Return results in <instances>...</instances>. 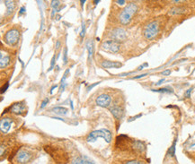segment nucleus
Returning a JSON list of instances; mask_svg holds the SVG:
<instances>
[{"mask_svg":"<svg viewBox=\"0 0 195 164\" xmlns=\"http://www.w3.org/2000/svg\"><path fill=\"white\" fill-rule=\"evenodd\" d=\"M137 11H138V6L135 3L128 4L120 13V16H119L120 23L122 25H128L131 23L132 16L137 13Z\"/></svg>","mask_w":195,"mask_h":164,"instance_id":"nucleus-1","label":"nucleus"},{"mask_svg":"<svg viewBox=\"0 0 195 164\" xmlns=\"http://www.w3.org/2000/svg\"><path fill=\"white\" fill-rule=\"evenodd\" d=\"M160 31V24L158 21H152L149 23L144 28V37L147 40H153L155 39Z\"/></svg>","mask_w":195,"mask_h":164,"instance_id":"nucleus-2","label":"nucleus"},{"mask_svg":"<svg viewBox=\"0 0 195 164\" xmlns=\"http://www.w3.org/2000/svg\"><path fill=\"white\" fill-rule=\"evenodd\" d=\"M98 137H102L104 138L107 143H111V133L108 129L105 128H102L99 130H94L93 132H91L87 137H86V142L88 143H93L94 142Z\"/></svg>","mask_w":195,"mask_h":164,"instance_id":"nucleus-3","label":"nucleus"},{"mask_svg":"<svg viewBox=\"0 0 195 164\" xmlns=\"http://www.w3.org/2000/svg\"><path fill=\"white\" fill-rule=\"evenodd\" d=\"M19 38H20V32L16 29H12V30H9L5 34L4 40L7 45L13 47L18 43Z\"/></svg>","mask_w":195,"mask_h":164,"instance_id":"nucleus-4","label":"nucleus"},{"mask_svg":"<svg viewBox=\"0 0 195 164\" xmlns=\"http://www.w3.org/2000/svg\"><path fill=\"white\" fill-rule=\"evenodd\" d=\"M102 50L111 53H118L120 50V43L115 40H106L101 45Z\"/></svg>","mask_w":195,"mask_h":164,"instance_id":"nucleus-5","label":"nucleus"},{"mask_svg":"<svg viewBox=\"0 0 195 164\" xmlns=\"http://www.w3.org/2000/svg\"><path fill=\"white\" fill-rule=\"evenodd\" d=\"M110 37L115 41H123L126 40L127 38V33H126V31L121 29V28H115L113 29L111 33H110Z\"/></svg>","mask_w":195,"mask_h":164,"instance_id":"nucleus-6","label":"nucleus"},{"mask_svg":"<svg viewBox=\"0 0 195 164\" xmlns=\"http://www.w3.org/2000/svg\"><path fill=\"white\" fill-rule=\"evenodd\" d=\"M111 99L110 95L105 94V93L99 95L95 100V103L102 108H107L111 104Z\"/></svg>","mask_w":195,"mask_h":164,"instance_id":"nucleus-7","label":"nucleus"},{"mask_svg":"<svg viewBox=\"0 0 195 164\" xmlns=\"http://www.w3.org/2000/svg\"><path fill=\"white\" fill-rule=\"evenodd\" d=\"M10 112L16 114V115H22L24 112L26 111V108H25V104L24 102H15L14 103L10 108Z\"/></svg>","mask_w":195,"mask_h":164,"instance_id":"nucleus-8","label":"nucleus"},{"mask_svg":"<svg viewBox=\"0 0 195 164\" xmlns=\"http://www.w3.org/2000/svg\"><path fill=\"white\" fill-rule=\"evenodd\" d=\"M31 157H32V155L31 153H29L28 151L21 150L17 153V156H16V161H17L18 163H26L31 160Z\"/></svg>","mask_w":195,"mask_h":164,"instance_id":"nucleus-9","label":"nucleus"},{"mask_svg":"<svg viewBox=\"0 0 195 164\" xmlns=\"http://www.w3.org/2000/svg\"><path fill=\"white\" fill-rule=\"evenodd\" d=\"M13 124V120L10 118H4L1 119L0 122V129L3 134H6L11 128V126Z\"/></svg>","mask_w":195,"mask_h":164,"instance_id":"nucleus-10","label":"nucleus"},{"mask_svg":"<svg viewBox=\"0 0 195 164\" xmlns=\"http://www.w3.org/2000/svg\"><path fill=\"white\" fill-rule=\"evenodd\" d=\"M102 67L105 68V69H109V68H120L122 64L120 62H116V61H109V60H104L102 62L101 64Z\"/></svg>","mask_w":195,"mask_h":164,"instance_id":"nucleus-11","label":"nucleus"},{"mask_svg":"<svg viewBox=\"0 0 195 164\" xmlns=\"http://www.w3.org/2000/svg\"><path fill=\"white\" fill-rule=\"evenodd\" d=\"M111 114L116 119H121L123 116V109L120 106H114L111 109Z\"/></svg>","mask_w":195,"mask_h":164,"instance_id":"nucleus-12","label":"nucleus"},{"mask_svg":"<svg viewBox=\"0 0 195 164\" xmlns=\"http://www.w3.org/2000/svg\"><path fill=\"white\" fill-rule=\"evenodd\" d=\"M10 62H11L10 57L7 56V55L4 56L3 51H1V54H0V67H1V69L6 68L7 65L10 64Z\"/></svg>","mask_w":195,"mask_h":164,"instance_id":"nucleus-13","label":"nucleus"},{"mask_svg":"<svg viewBox=\"0 0 195 164\" xmlns=\"http://www.w3.org/2000/svg\"><path fill=\"white\" fill-rule=\"evenodd\" d=\"M2 2L5 3V6H6V16L11 14V13L14 12V7H15L14 4V2H13V0H2Z\"/></svg>","mask_w":195,"mask_h":164,"instance_id":"nucleus-14","label":"nucleus"},{"mask_svg":"<svg viewBox=\"0 0 195 164\" xmlns=\"http://www.w3.org/2000/svg\"><path fill=\"white\" fill-rule=\"evenodd\" d=\"M52 112H54L55 114H58V115H60V116H62V115H66L69 111L68 109L66 108H62V107H56L54 109H51Z\"/></svg>","mask_w":195,"mask_h":164,"instance_id":"nucleus-15","label":"nucleus"},{"mask_svg":"<svg viewBox=\"0 0 195 164\" xmlns=\"http://www.w3.org/2000/svg\"><path fill=\"white\" fill-rule=\"evenodd\" d=\"M72 163H94V161H92L87 157L81 156V157L76 158V160H74V161H72Z\"/></svg>","mask_w":195,"mask_h":164,"instance_id":"nucleus-16","label":"nucleus"},{"mask_svg":"<svg viewBox=\"0 0 195 164\" xmlns=\"http://www.w3.org/2000/svg\"><path fill=\"white\" fill-rule=\"evenodd\" d=\"M86 48L88 50V59L90 60L93 57V53H94V44L93 41H88L86 44Z\"/></svg>","mask_w":195,"mask_h":164,"instance_id":"nucleus-17","label":"nucleus"},{"mask_svg":"<svg viewBox=\"0 0 195 164\" xmlns=\"http://www.w3.org/2000/svg\"><path fill=\"white\" fill-rule=\"evenodd\" d=\"M153 92H160V93H171L173 92V89L171 88H161L158 90H152Z\"/></svg>","mask_w":195,"mask_h":164,"instance_id":"nucleus-18","label":"nucleus"},{"mask_svg":"<svg viewBox=\"0 0 195 164\" xmlns=\"http://www.w3.org/2000/svg\"><path fill=\"white\" fill-rule=\"evenodd\" d=\"M175 144H176V140L174 142V143H173V145L170 147V149H169V154L172 156V157H174V154H175Z\"/></svg>","mask_w":195,"mask_h":164,"instance_id":"nucleus-19","label":"nucleus"},{"mask_svg":"<svg viewBox=\"0 0 195 164\" xmlns=\"http://www.w3.org/2000/svg\"><path fill=\"white\" fill-rule=\"evenodd\" d=\"M63 62H64V65H66L68 62V48H65L63 51Z\"/></svg>","mask_w":195,"mask_h":164,"instance_id":"nucleus-20","label":"nucleus"},{"mask_svg":"<svg viewBox=\"0 0 195 164\" xmlns=\"http://www.w3.org/2000/svg\"><path fill=\"white\" fill-rule=\"evenodd\" d=\"M59 2L58 1V0H53L52 1V7H53V13H52V16L54 15V13L57 11V8H58V6H59Z\"/></svg>","mask_w":195,"mask_h":164,"instance_id":"nucleus-21","label":"nucleus"},{"mask_svg":"<svg viewBox=\"0 0 195 164\" xmlns=\"http://www.w3.org/2000/svg\"><path fill=\"white\" fill-rule=\"evenodd\" d=\"M85 35H86V25H85V23H83L82 24V31H81V32H80V37L84 39Z\"/></svg>","mask_w":195,"mask_h":164,"instance_id":"nucleus-22","label":"nucleus"},{"mask_svg":"<svg viewBox=\"0 0 195 164\" xmlns=\"http://www.w3.org/2000/svg\"><path fill=\"white\" fill-rule=\"evenodd\" d=\"M125 163H128V164H140V163H142V161L132 160H127V161H125Z\"/></svg>","mask_w":195,"mask_h":164,"instance_id":"nucleus-23","label":"nucleus"},{"mask_svg":"<svg viewBox=\"0 0 195 164\" xmlns=\"http://www.w3.org/2000/svg\"><path fill=\"white\" fill-rule=\"evenodd\" d=\"M55 60H56V55H54L53 57H52V59H51V68L49 69V71H51L52 68H53V67H54V64H55Z\"/></svg>","mask_w":195,"mask_h":164,"instance_id":"nucleus-24","label":"nucleus"},{"mask_svg":"<svg viewBox=\"0 0 195 164\" xmlns=\"http://www.w3.org/2000/svg\"><path fill=\"white\" fill-rule=\"evenodd\" d=\"M48 102H49V99L48 98H46V99L41 102V109H43V108H45V106L48 104Z\"/></svg>","mask_w":195,"mask_h":164,"instance_id":"nucleus-25","label":"nucleus"},{"mask_svg":"<svg viewBox=\"0 0 195 164\" xmlns=\"http://www.w3.org/2000/svg\"><path fill=\"white\" fill-rule=\"evenodd\" d=\"M116 4L119 6H124L126 4V0H116Z\"/></svg>","mask_w":195,"mask_h":164,"instance_id":"nucleus-26","label":"nucleus"},{"mask_svg":"<svg viewBox=\"0 0 195 164\" xmlns=\"http://www.w3.org/2000/svg\"><path fill=\"white\" fill-rule=\"evenodd\" d=\"M191 91H192V88H190V89H188V90L185 92V94H184V95H185V97H186V98H190Z\"/></svg>","mask_w":195,"mask_h":164,"instance_id":"nucleus-27","label":"nucleus"},{"mask_svg":"<svg viewBox=\"0 0 195 164\" xmlns=\"http://www.w3.org/2000/svg\"><path fill=\"white\" fill-rule=\"evenodd\" d=\"M171 2H173V3H174V4H180V3H184V2H185L186 0H170Z\"/></svg>","mask_w":195,"mask_h":164,"instance_id":"nucleus-28","label":"nucleus"},{"mask_svg":"<svg viewBox=\"0 0 195 164\" xmlns=\"http://www.w3.org/2000/svg\"><path fill=\"white\" fill-rule=\"evenodd\" d=\"M8 86H9V84H8V83H6V85H4V86L2 87V89H1V93H4V92L7 90Z\"/></svg>","mask_w":195,"mask_h":164,"instance_id":"nucleus-29","label":"nucleus"},{"mask_svg":"<svg viewBox=\"0 0 195 164\" xmlns=\"http://www.w3.org/2000/svg\"><path fill=\"white\" fill-rule=\"evenodd\" d=\"M100 83H101V82H97V83H95V84H94L90 85V86H89V87L87 88V91H90V90H91V89H93V88H94V86H96V85H98V84H99Z\"/></svg>","mask_w":195,"mask_h":164,"instance_id":"nucleus-30","label":"nucleus"},{"mask_svg":"<svg viewBox=\"0 0 195 164\" xmlns=\"http://www.w3.org/2000/svg\"><path fill=\"white\" fill-rule=\"evenodd\" d=\"M171 71L170 70H165L164 72H162V75H170Z\"/></svg>","mask_w":195,"mask_h":164,"instance_id":"nucleus-31","label":"nucleus"},{"mask_svg":"<svg viewBox=\"0 0 195 164\" xmlns=\"http://www.w3.org/2000/svg\"><path fill=\"white\" fill-rule=\"evenodd\" d=\"M165 81H166V80H165L164 78H163V79H161V80H159V81L157 82V83L156 84V86H158V85L162 84H163V83H164V82H165Z\"/></svg>","mask_w":195,"mask_h":164,"instance_id":"nucleus-32","label":"nucleus"},{"mask_svg":"<svg viewBox=\"0 0 195 164\" xmlns=\"http://www.w3.org/2000/svg\"><path fill=\"white\" fill-rule=\"evenodd\" d=\"M146 75H148V74H143V75H138V76H135L134 79H139V78H142Z\"/></svg>","mask_w":195,"mask_h":164,"instance_id":"nucleus-33","label":"nucleus"},{"mask_svg":"<svg viewBox=\"0 0 195 164\" xmlns=\"http://www.w3.org/2000/svg\"><path fill=\"white\" fill-rule=\"evenodd\" d=\"M59 45H60V42H59V41H57V43H56V50H59Z\"/></svg>","mask_w":195,"mask_h":164,"instance_id":"nucleus-34","label":"nucleus"},{"mask_svg":"<svg viewBox=\"0 0 195 164\" xmlns=\"http://www.w3.org/2000/svg\"><path fill=\"white\" fill-rule=\"evenodd\" d=\"M93 1H94V4L96 5V4H98V2L100 1V0H93Z\"/></svg>","mask_w":195,"mask_h":164,"instance_id":"nucleus-35","label":"nucleus"},{"mask_svg":"<svg viewBox=\"0 0 195 164\" xmlns=\"http://www.w3.org/2000/svg\"><path fill=\"white\" fill-rule=\"evenodd\" d=\"M24 12V7H22L21 8V13H23Z\"/></svg>","mask_w":195,"mask_h":164,"instance_id":"nucleus-36","label":"nucleus"},{"mask_svg":"<svg viewBox=\"0 0 195 164\" xmlns=\"http://www.w3.org/2000/svg\"><path fill=\"white\" fill-rule=\"evenodd\" d=\"M70 105H71V109H73V103H72V102H70Z\"/></svg>","mask_w":195,"mask_h":164,"instance_id":"nucleus-37","label":"nucleus"}]
</instances>
